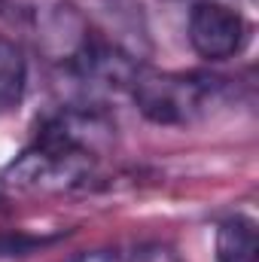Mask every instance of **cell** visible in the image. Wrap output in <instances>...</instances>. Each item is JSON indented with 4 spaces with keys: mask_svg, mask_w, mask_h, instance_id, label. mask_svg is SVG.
<instances>
[{
    "mask_svg": "<svg viewBox=\"0 0 259 262\" xmlns=\"http://www.w3.org/2000/svg\"><path fill=\"white\" fill-rule=\"evenodd\" d=\"M110 131V119L95 104H67L40 122L31 143L6 168V177L25 189L82 186L101 165Z\"/></svg>",
    "mask_w": 259,
    "mask_h": 262,
    "instance_id": "6da1fadb",
    "label": "cell"
},
{
    "mask_svg": "<svg viewBox=\"0 0 259 262\" xmlns=\"http://www.w3.org/2000/svg\"><path fill=\"white\" fill-rule=\"evenodd\" d=\"M137 113L165 128L192 125L226 98V79L210 73H137L131 82Z\"/></svg>",
    "mask_w": 259,
    "mask_h": 262,
    "instance_id": "7a4b0ae2",
    "label": "cell"
},
{
    "mask_svg": "<svg viewBox=\"0 0 259 262\" xmlns=\"http://www.w3.org/2000/svg\"><path fill=\"white\" fill-rule=\"evenodd\" d=\"M186 37L198 58L226 61L247 46L250 21L226 0H195L186 18Z\"/></svg>",
    "mask_w": 259,
    "mask_h": 262,
    "instance_id": "3957f363",
    "label": "cell"
},
{
    "mask_svg": "<svg viewBox=\"0 0 259 262\" xmlns=\"http://www.w3.org/2000/svg\"><path fill=\"white\" fill-rule=\"evenodd\" d=\"M256 223L247 213H229L217 223L213 256L217 262H256Z\"/></svg>",
    "mask_w": 259,
    "mask_h": 262,
    "instance_id": "277c9868",
    "label": "cell"
},
{
    "mask_svg": "<svg viewBox=\"0 0 259 262\" xmlns=\"http://www.w3.org/2000/svg\"><path fill=\"white\" fill-rule=\"evenodd\" d=\"M28 92V58L18 43L0 37V113L21 104Z\"/></svg>",
    "mask_w": 259,
    "mask_h": 262,
    "instance_id": "5b68a950",
    "label": "cell"
},
{
    "mask_svg": "<svg viewBox=\"0 0 259 262\" xmlns=\"http://www.w3.org/2000/svg\"><path fill=\"white\" fill-rule=\"evenodd\" d=\"M128 262H180V256L174 253V250H168V247H143L140 253H134Z\"/></svg>",
    "mask_w": 259,
    "mask_h": 262,
    "instance_id": "8992f818",
    "label": "cell"
},
{
    "mask_svg": "<svg viewBox=\"0 0 259 262\" xmlns=\"http://www.w3.org/2000/svg\"><path fill=\"white\" fill-rule=\"evenodd\" d=\"M64 262H128L119 250H89V253H79V256H70Z\"/></svg>",
    "mask_w": 259,
    "mask_h": 262,
    "instance_id": "52a82bcc",
    "label": "cell"
}]
</instances>
